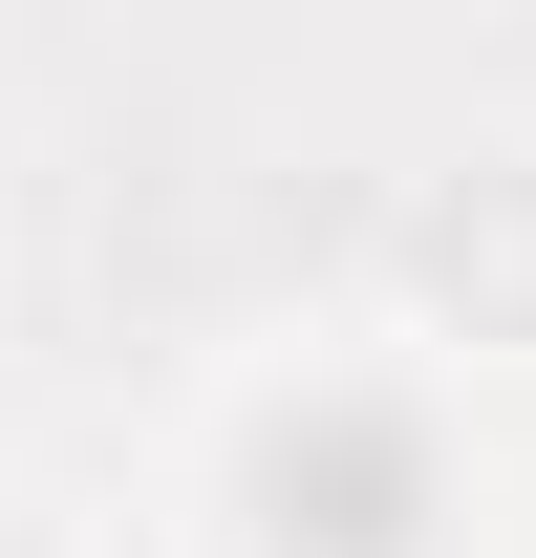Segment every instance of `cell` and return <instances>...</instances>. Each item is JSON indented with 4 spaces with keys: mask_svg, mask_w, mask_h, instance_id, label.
I'll use <instances>...</instances> for the list:
<instances>
[{
    "mask_svg": "<svg viewBox=\"0 0 536 558\" xmlns=\"http://www.w3.org/2000/svg\"><path fill=\"white\" fill-rule=\"evenodd\" d=\"M429 279H451V301H536V172H472V194L429 215Z\"/></svg>",
    "mask_w": 536,
    "mask_h": 558,
    "instance_id": "2",
    "label": "cell"
},
{
    "mask_svg": "<svg viewBox=\"0 0 536 558\" xmlns=\"http://www.w3.org/2000/svg\"><path fill=\"white\" fill-rule=\"evenodd\" d=\"M0 558H22V537H0Z\"/></svg>",
    "mask_w": 536,
    "mask_h": 558,
    "instance_id": "3",
    "label": "cell"
},
{
    "mask_svg": "<svg viewBox=\"0 0 536 558\" xmlns=\"http://www.w3.org/2000/svg\"><path fill=\"white\" fill-rule=\"evenodd\" d=\"M236 494H258L279 558H429L451 537V451H429L407 387H279L258 451H236Z\"/></svg>",
    "mask_w": 536,
    "mask_h": 558,
    "instance_id": "1",
    "label": "cell"
}]
</instances>
